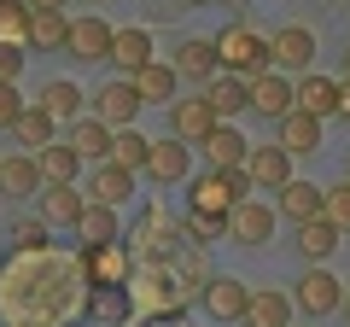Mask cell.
<instances>
[{"mask_svg": "<svg viewBox=\"0 0 350 327\" xmlns=\"http://www.w3.org/2000/svg\"><path fill=\"white\" fill-rule=\"evenodd\" d=\"M88 275L64 252H12L0 263V322L6 327H76L88 315Z\"/></svg>", "mask_w": 350, "mask_h": 327, "instance_id": "obj_1", "label": "cell"}, {"mask_svg": "<svg viewBox=\"0 0 350 327\" xmlns=\"http://www.w3.org/2000/svg\"><path fill=\"white\" fill-rule=\"evenodd\" d=\"M251 199V176L245 170H204V176H193L187 187V216H234L239 205Z\"/></svg>", "mask_w": 350, "mask_h": 327, "instance_id": "obj_2", "label": "cell"}, {"mask_svg": "<svg viewBox=\"0 0 350 327\" xmlns=\"http://www.w3.org/2000/svg\"><path fill=\"white\" fill-rule=\"evenodd\" d=\"M211 41H216V64H222L228 76L257 82V76L269 70V36H257L245 18H234V24H228L222 36H211Z\"/></svg>", "mask_w": 350, "mask_h": 327, "instance_id": "obj_3", "label": "cell"}, {"mask_svg": "<svg viewBox=\"0 0 350 327\" xmlns=\"http://www.w3.org/2000/svg\"><path fill=\"white\" fill-rule=\"evenodd\" d=\"M310 64H315V29L280 24L275 36H269V70H280V76H292V82H298Z\"/></svg>", "mask_w": 350, "mask_h": 327, "instance_id": "obj_4", "label": "cell"}, {"mask_svg": "<svg viewBox=\"0 0 350 327\" xmlns=\"http://www.w3.org/2000/svg\"><path fill=\"white\" fill-rule=\"evenodd\" d=\"M338 304H345V280H338L327 263L304 269L298 287H292V310H304V315H333Z\"/></svg>", "mask_w": 350, "mask_h": 327, "instance_id": "obj_5", "label": "cell"}, {"mask_svg": "<svg viewBox=\"0 0 350 327\" xmlns=\"http://www.w3.org/2000/svg\"><path fill=\"white\" fill-rule=\"evenodd\" d=\"M245 176H251V187L280 193V187L292 181V152L280 146V140H251V152H245Z\"/></svg>", "mask_w": 350, "mask_h": 327, "instance_id": "obj_6", "label": "cell"}, {"mask_svg": "<svg viewBox=\"0 0 350 327\" xmlns=\"http://www.w3.org/2000/svg\"><path fill=\"white\" fill-rule=\"evenodd\" d=\"M82 275L88 287H129V269H135V257H129L123 239H111V246H82Z\"/></svg>", "mask_w": 350, "mask_h": 327, "instance_id": "obj_7", "label": "cell"}, {"mask_svg": "<svg viewBox=\"0 0 350 327\" xmlns=\"http://www.w3.org/2000/svg\"><path fill=\"white\" fill-rule=\"evenodd\" d=\"M94 117H100L105 129H135V117H140V88L129 82V76H117V82H105L100 94H94Z\"/></svg>", "mask_w": 350, "mask_h": 327, "instance_id": "obj_8", "label": "cell"}, {"mask_svg": "<svg viewBox=\"0 0 350 327\" xmlns=\"http://www.w3.org/2000/svg\"><path fill=\"white\" fill-rule=\"evenodd\" d=\"M111 41H117V29L105 24L100 12H88V18H70V41H64V53L82 59V64H100V59H111Z\"/></svg>", "mask_w": 350, "mask_h": 327, "instance_id": "obj_9", "label": "cell"}, {"mask_svg": "<svg viewBox=\"0 0 350 327\" xmlns=\"http://www.w3.org/2000/svg\"><path fill=\"white\" fill-rule=\"evenodd\" d=\"M204 315L211 322H245V304H251V287L239 275H211L204 280Z\"/></svg>", "mask_w": 350, "mask_h": 327, "instance_id": "obj_10", "label": "cell"}, {"mask_svg": "<svg viewBox=\"0 0 350 327\" xmlns=\"http://www.w3.org/2000/svg\"><path fill=\"white\" fill-rule=\"evenodd\" d=\"M275 228H280V216H275V205H262V199H245L228 216V239H234V246H269Z\"/></svg>", "mask_w": 350, "mask_h": 327, "instance_id": "obj_11", "label": "cell"}, {"mask_svg": "<svg viewBox=\"0 0 350 327\" xmlns=\"http://www.w3.org/2000/svg\"><path fill=\"white\" fill-rule=\"evenodd\" d=\"M36 199H41V222H47V228H76L82 211H88V193L70 187V181H41Z\"/></svg>", "mask_w": 350, "mask_h": 327, "instance_id": "obj_12", "label": "cell"}, {"mask_svg": "<svg viewBox=\"0 0 350 327\" xmlns=\"http://www.w3.org/2000/svg\"><path fill=\"white\" fill-rule=\"evenodd\" d=\"M251 112H257V117H269V123L292 117V112H298V94H292V76H280V70H262L257 82H251Z\"/></svg>", "mask_w": 350, "mask_h": 327, "instance_id": "obj_13", "label": "cell"}, {"mask_svg": "<svg viewBox=\"0 0 350 327\" xmlns=\"http://www.w3.org/2000/svg\"><path fill=\"white\" fill-rule=\"evenodd\" d=\"M216 123H222V117L211 112V100H204V94H193V100H175V105H170V135L181 140V146H199Z\"/></svg>", "mask_w": 350, "mask_h": 327, "instance_id": "obj_14", "label": "cell"}, {"mask_svg": "<svg viewBox=\"0 0 350 327\" xmlns=\"http://www.w3.org/2000/svg\"><path fill=\"white\" fill-rule=\"evenodd\" d=\"M59 140H64V146H70L82 164H105V158H111V129H105L94 112H88V117H76V123L64 129Z\"/></svg>", "mask_w": 350, "mask_h": 327, "instance_id": "obj_15", "label": "cell"}, {"mask_svg": "<svg viewBox=\"0 0 350 327\" xmlns=\"http://www.w3.org/2000/svg\"><path fill=\"white\" fill-rule=\"evenodd\" d=\"M292 94H298V112H304V117H315V123L338 117V82H333V76H315V70H304L298 82H292Z\"/></svg>", "mask_w": 350, "mask_h": 327, "instance_id": "obj_16", "label": "cell"}, {"mask_svg": "<svg viewBox=\"0 0 350 327\" xmlns=\"http://www.w3.org/2000/svg\"><path fill=\"white\" fill-rule=\"evenodd\" d=\"M36 105H41V112H47V117H53L59 129H70L76 117H88V94L76 88L70 76H53L47 88H41V100H36Z\"/></svg>", "mask_w": 350, "mask_h": 327, "instance_id": "obj_17", "label": "cell"}, {"mask_svg": "<svg viewBox=\"0 0 350 327\" xmlns=\"http://www.w3.org/2000/svg\"><path fill=\"white\" fill-rule=\"evenodd\" d=\"M175 76H187V82H216V76H222V64H216V41H199V36H187L181 41V47H175Z\"/></svg>", "mask_w": 350, "mask_h": 327, "instance_id": "obj_18", "label": "cell"}, {"mask_svg": "<svg viewBox=\"0 0 350 327\" xmlns=\"http://www.w3.org/2000/svg\"><path fill=\"white\" fill-rule=\"evenodd\" d=\"M187 170H193V146H181L175 135H163V140H152V158H146V176L152 181H187Z\"/></svg>", "mask_w": 350, "mask_h": 327, "instance_id": "obj_19", "label": "cell"}, {"mask_svg": "<svg viewBox=\"0 0 350 327\" xmlns=\"http://www.w3.org/2000/svg\"><path fill=\"white\" fill-rule=\"evenodd\" d=\"M204 146V158H211V170H245V152H251V140L239 135L234 123H216L211 135L199 140Z\"/></svg>", "mask_w": 350, "mask_h": 327, "instance_id": "obj_20", "label": "cell"}, {"mask_svg": "<svg viewBox=\"0 0 350 327\" xmlns=\"http://www.w3.org/2000/svg\"><path fill=\"white\" fill-rule=\"evenodd\" d=\"M338 239H345V234H338L327 216H310V222H298V239H292V246H298V257L315 269V263H327V257L338 252Z\"/></svg>", "mask_w": 350, "mask_h": 327, "instance_id": "obj_21", "label": "cell"}, {"mask_svg": "<svg viewBox=\"0 0 350 327\" xmlns=\"http://www.w3.org/2000/svg\"><path fill=\"white\" fill-rule=\"evenodd\" d=\"M321 193H327V187H315V181L292 176L286 187H280V205H275V216H286L292 228H298V222H310V216H321Z\"/></svg>", "mask_w": 350, "mask_h": 327, "instance_id": "obj_22", "label": "cell"}, {"mask_svg": "<svg viewBox=\"0 0 350 327\" xmlns=\"http://www.w3.org/2000/svg\"><path fill=\"white\" fill-rule=\"evenodd\" d=\"M286 322H292V292H280V287H251L245 327H286Z\"/></svg>", "mask_w": 350, "mask_h": 327, "instance_id": "obj_23", "label": "cell"}, {"mask_svg": "<svg viewBox=\"0 0 350 327\" xmlns=\"http://www.w3.org/2000/svg\"><path fill=\"white\" fill-rule=\"evenodd\" d=\"M0 193H6V199H36L41 193V164L29 158V152L0 158Z\"/></svg>", "mask_w": 350, "mask_h": 327, "instance_id": "obj_24", "label": "cell"}, {"mask_svg": "<svg viewBox=\"0 0 350 327\" xmlns=\"http://www.w3.org/2000/svg\"><path fill=\"white\" fill-rule=\"evenodd\" d=\"M111 64L129 76V82H135V76L152 64V29H140V24H135V29H117V41H111Z\"/></svg>", "mask_w": 350, "mask_h": 327, "instance_id": "obj_25", "label": "cell"}, {"mask_svg": "<svg viewBox=\"0 0 350 327\" xmlns=\"http://www.w3.org/2000/svg\"><path fill=\"white\" fill-rule=\"evenodd\" d=\"M88 193H94L88 205H105V211H117L123 199H135V176H129V170H117V164L105 158V164H94V181H88Z\"/></svg>", "mask_w": 350, "mask_h": 327, "instance_id": "obj_26", "label": "cell"}, {"mask_svg": "<svg viewBox=\"0 0 350 327\" xmlns=\"http://www.w3.org/2000/svg\"><path fill=\"white\" fill-rule=\"evenodd\" d=\"M204 100H211V112L228 123V117L251 112V82H245V76H228V70H222L216 82H204Z\"/></svg>", "mask_w": 350, "mask_h": 327, "instance_id": "obj_27", "label": "cell"}, {"mask_svg": "<svg viewBox=\"0 0 350 327\" xmlns=\"http://www.w3.org/2000/svg\"><path fill=\"white\" fill-rule=\"evenodd\" d=\"M175 64H163V59H152L146 70L135 76V88H140V105H175Z\"/></svg>", "mask_w": 350, "mask_h": 327, "instance_id": "obj_28", "label": "cell"}, {"mask_svg": "<svg viewBox=\"0 0 350 327\" xmlns=\"http://www.w3.org/2000/svg\"><path fill=\"white\" fill-rule=\"evenodd\" d=\"M12 135H18V146H24L29 158H36L41 146H53V140H59V123H53V117L41 112L36 100H29V105H24V117H18V129H12Z\"/></svg>", "mask_w": 350, "mask_h": 327, "instance_id": "obj_29", "label": "cell"}, {"mask_svg": "<svg viewBox=\"0 0 350 327\" xmlns=\"http://www.w3.org/2000/svg\"><path fill=\"white\" fill-rule=\"evenodd\" d=\"M280 146H286L292 158H304V152H321V123H315V117H304V112L280 117Z\"/></svg>", "mask_w": 350, "mask_h": 327, "instance_id": "obj_30", "label": "cell"}, {"mask_svg": "<svg viewBox=\"0 0 350 327\" xmlns=\"http://www.w3.org/2000/svg\"><path fill=\"white\" fill-rule=\"evenodd\" d=\"M146 158H152V140L140 135V129H117V135H111V164H117V170L140 176V170H146Z\"/></svg>", "mask_w": 350, "mask_h": 327, "instance_id": "obj_31", "label": "cell"}, {"mask_svg": "<svg viewBox=\"0 0 350 327\" xmlns=\"http://www.w3.org/2000/svg\"><path fill=\"white\" fill-rule=\"evenodd\" d=\"M64 41H70V18L64 12H29V47L64 53Z\"/></svg>", "mask_w": 350, "mask_h": 327, "instance_id": "obj_32", "label": "cell"}, {"mask_svg": "<svg viewBox=\"0 0 350 327\" xmlns=\"http://www.w3.org/2000/svg\"><path fill=\"white\" fill-rule=\"evenodd\" d=\"M36 164H41V181H70V187H76V176H82V158H76L64 140L41 146V152H36Z\"/></svg>", "mask_w": 350, "mask_h": 327, "instance_id": "obj_33", "label": "cell"}, {"mask_svg": "<svg viewBox=\"0 0 350 327\" xmlns=\"http://www.w3.org/2000/svg\"><path fill=\"white\" fill-rule=\"evenodd\" d=\"M88 315L105 322V327H117L129 315V287H94V292H88Z\"/></svg>", "mask_w": 350, "mask_h": 327, "instance_id": "obj_34", "label": "cell"}, {"mask_svg": "<svg viewBox=\"0 0 350 327\" xmlns=\"http://www.w3.org/2000/svg\"><path fill=\"white\" fill-rule=\"evenodd\" d=\"M76 234H82V246H111V239H117V211H105V205H88L82 222H76Z\"/></svg>", "mask_w": 350, "mask_h": 327, "instance_id": "obj_35", "label": "cell"}, {"mask_svg": "<svg viewBox=\"0 0 350 327\" xmlns=\"http://www.w3.org/2000/svg\"><path fill=\"white\" fill-rule=\"evenodd\" d=\"M0 47H29V6L0 0Z\"/></svg>", "mask_w": 350, "mask_h": 327, "instance_id": "obj_36", "label": "cell"}, {"mask_svg": "<svg viewBox=\"0 0 350 327\" xmlns=\"http://www.w3.org/2000/svg\"><path fill=\"white\" fill-rule=\"evenodd\" d=\"M53 228L47 222H41V216H18V222H12V252H47V246H53Z\"/></svg>", "mask_w": 350, "mask_h": 327, "instance_id": "obj_37", "label": "cell"}, {"mask_svg": "<svg viewBox=\"0 0 350 327\" xmlns=\"http://www.w3.org/2000/svg\"><path fill=\"white\" fill-rule=\"evenodd\" d=\"M321 216L338 228V234H350V181H333V187L321 193Z\"/></svg>", "mask_w": 350, "mask_h": 327, "instance_id": "obj_38", "label": "cell"}, {"mask_svg": "<svg viewBox=\"0 0 350 327\" xmlns=\"http://www.w3.org/2000/svg\"><path fill=\"white\" fill-rule=\"evenodd\" d=\"M24 94H18V82H0V129H18V117H24Z\"/></svg>", "mask_w": 350, "mask_h": 327, "instance_id": "obj_39", "label": "cell"}, {"mask_svg": "<svg viewBox=\"0 0 350 327\" xmlns=\"http://www.w3.org/2000/svg\"><path fill=\"white\" fill-rule=\"evenodd\" d=\"M187 228L199 234V246H204V239H228V222H222V216H187Z\"/></svg>", "mask_w": 350, "mask_h": 327, "instance_id": "obj_40", "label": "cell"}, {"mask_svg": "<svg viewBox=\"0 0 350 327\" xmlns=\"http://www.w3.org/2000/svg\"><path fill=\"white\" fill-rule=\"evenodd\" d=\"M24 70V47H0V82H18Z\"/></svg>", "mask_w": 350, "mask_h": 327, "instance_id": "obj_41", "label": "cell"}, {"mask_svg": "<svg viewBox=\"0 0 350 327\" xmlns=\"http://www.w3.org/2000/svg\"><path fill=\"white\" fill-rule=\"evenodd\" d=\"M29 12H64V6H70V0H24Z\"/></svg>", "mask_w": 350, "mask_h": 327, "instance_id": "obj_42", "label": "cell"}, {"mask_svg": "<svg viewBox=\"0 0 350 327\" xmlns=\"http://www.w3.org/2000/svg\"><path fill=\"white\" fill-rule=\"evenodd\" d=\"M338 117H345V123H350V76H345V82H338Z\"/></svg>", "mask_w": 350, "mask_h": 327, "instance_id": "obj_43", "label": "cell"}, {"mask_svg": "<svg viewBox=\"0 0 350 327\" xmlns=\"http://www.w3.org/2000/svg\"><path fill=\"white\" fill-rule=\"evenodd\" d=\"M338 310H345V322H350V292H345V304H338Z\"/></svg>", "mask_w": 350, "mask_h": 327, "instance_id": "obj_44", "label": "cell"}, {"mask_svg": "<svg viewBox=\"0 0 350 327\" xmlns=\"http://www.w3.org/2000/svg\"><path fill=\"white\" fill-rule=\"evenodd\" d=\"M345 76H350V47H345Z\"/></svg>", "mask_w": 350, "mask_h": 327, "instance_id": "obj_45", "label": "cell"}, {"mask_svg": "<svg viewBox=\"0 0 350 327\" xmlns=\"http://www.w3.org/2000/svg\"><path fill=\"white\" fill-rule=\"evenodd\" d=\"M94 6H105V0H94Z\"/></svg>", "mask_w": 350, "mask_h": 327, "instance_id": "obj_46", "label": "cell"}, {"mask_svg": "<svg viewBox=\"0 0 350 327\" xmlns=\"http://www.w3.org/2000/svg\"><path fill=\"white\" fill-rule=\"evenodd\" d=\"M345 181H350V170H345Z\"/></svg>", "mask_w": 350, "mask_h": 327, "instance_id": "obj_47", "label": "cell"}]
</instances>
